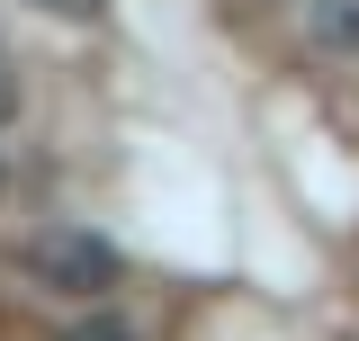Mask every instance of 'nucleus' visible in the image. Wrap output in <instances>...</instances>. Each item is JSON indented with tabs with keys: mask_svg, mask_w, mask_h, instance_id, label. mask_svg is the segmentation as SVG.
I'll return each mask as SVG.
<instances>
[{
	"mask_svg": "<svg viewBox=\"0 0 359 341\" xmlns=\"http://www.w3.org/2000/svg\"><path fill=\"white\" fill-rule=\"evenodd\" d=\"M63 341H135V323H117V314H90V323H72Z\"/></svg>",
	"mask_w": 359,
	"mask_h": 341,
	"instance_id": "obj_3",
	"label": "nucleus"
},
{
	"mask_svg": "<svg viewBox=\"0 0 359 341\" xmlns=\"http://www.w3.org/2000/svg\"><path fill=\"white\" fill-rule=\"evenodd\" d=\"M9 108H18V63L0 54V117H9Z\"/></svg>",
	"mask_w": 359,
	"mask_h": 341,
	"instance_id": "obj_5",
	"label": "nucleus"
},
{
	"mask_svg": "<svg viewBox=\"0 0 359 341\" xmlns=\"http://www.w3.org/2000/svg\"><path fill=\"white\" fill-rule=\"evenodd\" d=\"M27 269L63 297H108L126 279V252L108 234H90V225H45V234H27Z\"/></svg>",
	"mask_w": 359,
	"mask_h": 341,
	"instance_id": "obj_1",
	"label": "nucleus"
},
{
	"mask_svg": "<svg viewBox=\"0 0 359 341\" xmlns=\"http://www.w3.org/2000/svg\"><path fill=\"white\" fill-rule=\"evenodd\" d=\"M306 27H314V45L359 54V0H306Z\"/></svg>",
	"mask_w": 359,
	"mask_h": 341,
	"instance_id": "obj_2",
	"label": "nucleus"
},
{
	"mask_svg": "<svg viewBox=\"0 0 359 341\" xmlns=\"http://www.w3.org/2000/svg\"><path fill=\"white\" fill-rule=\"evenodd\" d=\"M45 18H99V0H36Z\"/></svg>",
	"mask_w": 359,
	"mask_h": 341,
	"instance_id": "obj_4",
	"label": "nucleus"
}]
</instances>
